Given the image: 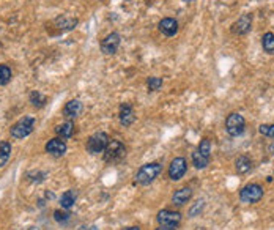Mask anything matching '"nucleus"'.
<instances>
[{"label": "nucleus", "instance_id": "nucleus-1", "mask_svg": "<svg viewBox=\"0 0 274 230\" xmlns=\"http://www.w3.org/2000/svg\"><path fill=\"white\" fill-rule=\"evenodd\" d=\"M161 164L158 163H150V164H145L142 166L136 174V182L139 184H150L151 182H155L158 175L161 174Z\"/></svg>", "mask_w": 274, "mask_h": 230}, {"label": "nucleus", "instance_id": "nucleus-2", "mask_svg": "<svg viewBox=\"0 0 274 230\" xmlns=\"http://www.w3.org/2000/svg\"><path fill=\"white\" fill-rule=\"evenodd\" d=\"M126 155V148L120 140H109L107 147L104 150V159L107 163H118Z\"/></svg>", "mask_w": 274, "mask_h": 230}, {"label": "nucleus", "instance_id": "nucleus-3", "mask_svg": "<svg viewBox=\"0 0 274 230\" xmlns=\"http://www.w3.org/2000/svg\"><path fill=\"white\" fill-rule=\"evenodd\" d=\"M33 126H35V118L33 117H24L18 123H14L11 126V136L14 139H24L33 131Z\"/></svg>", "mask_w": 274, "mask_h": 230}, {"label": "nucleus", "instance_id": "nucleus-4", "mask_svg": "<svg viewBox=\"0 0 274 230\" xmlns=\"http://www.w3.org/2000/svg\"><path fill=\"white\" fill-rule=\"evenodd\" d=\"M244 126H246V122H244V117L241 114L233 112V114H230L226 120V130L232 138L241 136L244 133Z\"/></svg>", "mask_w": 274, "mask_h": 230}, {"label": "nucleus", "instance_id": "nucleus-5", "mask_svg": "<svg viewBox=\"0 0 274 230\" xmlns=\"http://www.w3.org/2000/svg\"><path fill=\"white\" fill-rule=\"evenodd\" d=\"M262 197H263V188L257 183L247 184L241 191H239V199H241L243 203H255V202H259Z\"/></svg>", "mask_w": 274, "mask_h": 230}, {"label": "nucleus", "instance_id": "nucleus-6", "mask_svg": "<svg viewBox=\"0 0 274 230\" xmlns=\"http://www.w3.org/2000/svg\"><path fill=\"white\" fill-rule=\"evenodd\" d=\"M107 143H109V138L106 133H95L87 140V151L91 153V155H98V153H102L106 150Z\"/></svg>", "mask_w": 274, "mask_h": 230}, {"label": "nucleus", "instance_id": "nucleus-7", "mask_svg": "<svg viewBox=\"0 0 274 230\" xmlns=\"http://www.w3.org/2000/svg\"><path fill=\"white\" fill-rule=\"evenodd\" d=\"M186 159L184 158H175L172 159V163H170L169 166V177H170V180H180V178H183L184 174H186Z\"/></svg>", "mask_w": 274, "mask_h": 230}, {"label": "nucleus", "instance_id": "nucleus-8", "mask_svg": "<svg viewBox=\"0 0 274 230\" xmlns=\"http://www.w3.org/2000/svg\"><path fill=\"white\" fill-rule=\"evenodd\" d=\"M158 223L161 226H169V227H177L182 221V215L177 211H170V210H162L158 213Z\"/></svg>", "mask_w": 274, "mask_h": 230}, {"label": "nucleus", "instance_id": "nucleus-9", "mask_svg": "<svg viewBox=\"0 0 274 230\" xmlns=\"http://www.w3.org/2000/svg\"><path fill=\"white\" fill-rule=\"evenodd\" d=\"M120 46V35L118 33H109V35L101 41V50L104 54H115Z\"/></svg>", "mask_w": 274, "mask_h": 230}, {"label": "nucleus", "instance_id": "nucleus-10", "mask_svg": "<svg viewBox=\"0 0 274 230\" xmlns=\"http://www.w3.org/2000/svg\"><path fill=\"white\" fill-rule=\"evenodd\" d=\"M46 151L52 156H63L66 153V143L65 140H62L60 138L57 139H50L46 143Z\"/></svg>", "mask_w": 274, "mask_h": 230}, {"label": "nucleus", "instance_id": "nucleus-11", "mask_svg": "<svg viewBox=\"0 0 274 230\" xmlns=\"http://www.w3.org/2000/svg\"><path fill=\"white\" fill-rule=\"evenodd\" d=\"M252 29V16L251 14H243L235 24H233V32L238 35H246L247 32Z\"/></svg>", "mask_w": 274, "mask_h": 230}, {"label": "nucleus", "instance_id": "nucleus-12", "mask_svg": "<svg viewBox=\"0 0 274 230\" xmlns=\"http://www.w3.org/2000/svg\"><path fill=\"white\" fill-rule=\"evenodd\" d=\"M159 30L164 33L166 37H174L178 32V22L174 18H164L159 22Z\"/></svg>", "mask_w": 274, "mask_h": 230}, {"label": "nucleus", "instance_id": "nucleus-13", "mask_svg": "<svg viewBox=\"0 0 274 230\" xmlns=\"http://www.w3.org/2000/svg\"><path fill=\"white\" fill-rule=\"evenodd\" d=\"M82 112V103L79 99H71L68 101L66 106L63 107V115L68 118H74Z\"/></svg>", "mask_w": 274, "mask_h": 230}, {"label": "nucleus", "instance_id": "nucleus-14", "mask_svg": "<svg viewBox=\"0 0 274 230\" xmlns=\"http://www.w3.org/2000/svg\"><path fill=\"white\" fill-rule=\"evenodd\" d=\"M134 122V110L130 104H122L120 107V123L123 126H130Z\"/></svg>", "mask_w": 274, "mask_h": 230}, {"label": "nucleus", "instance_id": "nucleus-15", "mask_svg": "<svg viewBox=\"0 0 274 230\" xmlns=\"http://www.w3.org/2000/svg\"><path fill=\"white\" fill-rule=\"evenodd\" d=\"M192 197V189L191 188H182L175 191V194L172 195V202L175 205H184V203Z\"/></svg>", "mask_w": 274, "mask_h": 230}, {"label": "nucleus", "instance_id": "nucleus-16", "mask_svg": "<svg viewBox=\"0 0 274 230\" xmlns=\"http://www.w3.org/2000/svg\"><path fill=\"white\" fill-rule=\"evenodd\" d=\"M55 133L60 139H70L73 133H74V125L71 122H65L62 125H57L55 126Z\"/></svg>", "mask_w": 274, "mask_h": 230}, {"label": "nucleus", "instance_id": "nucleus-17", "mask_svg": "<svg viewBox=\"0 0 274 230\" xmlns=\"http://www.w3.org/2000/svg\"><path fill=\"white\" fill-rule=\"evenodd\" d=\"M235 169L238 174H247L249 170L252 169V161L247 158V156H239L236 161H235Z\"/></svg>", "mask_w": 274, "mask_h": 230}, {"label": "nucleus", "instance_id": "nucleus-18", "mask_svg": "<svg viewBox=\"0 0 274 230\" xmlns=\"http://www.w3.org/2000/svg\"><path fill=\"white\" fill-rule=\"evenodd\" d=\"M76 197H78V192H76L74 189L66 191L65 194H62V197H60V205H62V208H65V210L71 208L76 202Z\"/></svg>", "mask_w": 274, "mask_h": 230}, {"label": "nucleus", "instance_id": "nucleus-19", "mask_svg": "<svg viewBox=\"0 0 274 230\" xmlns=\"http://www.w3.org/2000/svg\"><path fill=\"white\" fill-rule=\"evenodd\" d=\"M11 155V143L10 142H0V167H3Z\"/></svg>", "mask_w": 274, "mask_h": 230}, {"label": "nucleus", "instance_id": "nucleus-20", "mask_svg": "<svg viewBox=\"0 0 274 230\" xmlns=\"http://www.w3.org/2000/svg\"><path fill=\"white\" fill-rule=\"evenodd\" d=\"M192 163H194V166L197 167V169H205L208 164H210V158H207V156H203L202 153L197 150V151H194L192 153Z\"/></svg>", "mask_w": 274, "mask_h": 230}, {"label": "nucleus", "instance_id": "nucleus-21", "mask_svg": "<svg viewBox=\"0 0 274 230\" xmlns=\"http://www.w3.org/2000/svg\"><path fill=\"white\" fill-rule=\"evenodd\" d=\"M262 46L268 54H274V33L268 32L262 38Z\"/></svg>", "mask_w": 274, "mask_h": 230}, {"label": "nucleus", "instance_id": "nucleus-22", "mask_svg": "<svg viewBox=\"0 0 274 230\" xmlns=\"http://www.w3.org/2000/svg\"><path fill=\"white\" fill-rule=\"evenodd\" d=\"M76 24H78V21L73 19V18H66V16H63V18H58V19H57L58 29H62V30H71V29L76 27Z\"/></svg>", "mask_w": 274, "mask_h": 230}, {"label": "nucleus", "instance_id": "nucleus-23", "mask_svg": "<svg viewBox=\"0 0 274 230\" xmlns=\"http://www.w3.org/2000/svg\"><path fill=\"white\" fill-rule=\"evenodd\" d=\"M11 81V70L8 65H0V85H6Z\"/></svg>", "mask_w": 274, "mask_h": 230}, {"label": "nucleus", "instance_id": "nucleus-24", "mask_svg": "<svg viewBox=\"0 0 274 230\" xmlns=\"http://www.w3.org/2000/svg\"><path fill=\"white\" fill-rule=\"evenodd\" d=\"M30 103L35 106V107H41V106H45L46 98L43 96L40 92H33L32 95H30Z\"/></svg>", "mask_w": 274, "mask_h": 230}, {"label": "nucleus", "instance_id": "nucleus-25", "mask_svg": "<svg viewBox=\"0 0 274 230\" xmlns=\"http://www.w3.org/2000/svg\"><path fill=\"white\" fill-rule=\"evenodd\" d=\"M199 151L202 153L203 156L210 158V155H211V142H210V139H203V140L200 142V145H199Z\"/></svg>", "mask_w": 274, "mask_h": 230}, {"label": "nucleus", "instance_id": "nucleus-26", "mask_svg": "<svg viewBox=\"0 0 274 230\" xmlns=\"http://www.w3.org/2000/svg\"><path fill=\"white\" fill-rule=\"evenodd\" d=\"M259 131H260V134L268 136V138H273L274 139V123L273 125H262L259 128Z\"/></svg>", "mask_w": 274, "mask_h": 230}, {"label": "nucleus", "instance_id": "nucleus-27", "mask_svg": "<svg viewBox=\"0 0 274 230\" xmlns=\"http://www.w3.org/2000/svg\"><path fill=\"white\" fill-rule=\"evenodd\" d=\"M147 85L150 90H159L162 87V79L161 78H150L147 81Z\"/></svg>", "mask_w": 274, "mask_h": 230}, {"label": "nucleus", "instance_id": "nucleus-28", "mask_svg": "<svg viewBox=\"0 0 274 230\" xmlns=\"http://www.w3.org/2000/svg\"><path fill=\"white\" fill-rule=\"evenodd\" d=\"M54 219L57 221V223H66V221L70 219V215H68L66 211L57 210V211L54 213Z\"/></svg>", "mask_w": 274, "mask_h": 230}, {"label": "nucleus", "instance_id": "nucleus-29", "mask_svg": "<svg viewBox=\"0 0 274 230\" xmlns=\"http://www.w3.org/2000/svg\"><path fill=\"white\" fill-rule=\"evenodd\" d=\"M202 208H203V200H199V202H197L195 205L189 210V216H191V218H194V216L197 215V213H200V211H202Z\"/></svg>", "mask_w": 274, "mask_h": 230}, {"label": "nucleus", "instance_id": "nucleus-30", "mask_svg": "<svg viewBox=\"0 0 274 230\" xmlns=\"http://www.w3.org/2000/svg\"><path fill=\"white\" fill-rule=\"evenodd\" d=\"M79 230H99V229H96L95 226H82Z\"/></svg>", "mask_w": 274, "mask_h": 230}, {"label": "nucleus", "instance_id": "nucleus-31", "mask_svg": "<svg viewBox=\"0 0 274 230\" xmlns=\"http://www.w3.org/2000/svg\"><path fill=\"white\" fill-rule=\"evenodd\" d=\"M156 230H177L175 227H169V226H161V227H158Z\"/></svg>", "mask_w": 274, "mask_h": 230}, {"label": "nucleus", "instance_id": "nucleus-32", "mask_svg": "<svg viewBox=\"0 0 274 230\" xmlns=\"http://www.w3.org/2000/svg\"><path fill=\"white\" fill-rule=\"evenodd\" d=\"M125 230H140L139 227H128V229H125Z\"/></svg>", "mask_w": 274, "mask_h": 230}, {"label": "nucleus", "instance_id": "nucleus-33", "mask_svg": "<svg viewBox=\"0 0 274 230\" xmlns=\"http://www.w3.org/2000/svg\"><path fill=\"white\" fill-rule=\"evenodd\" d=\"M184 2H192V0H184Z\"/></svg>", "mask_w": 274, "mask_h": 230}, {"label": "nucleus", "instance_id": "nucleus-34", "mask_svg": "<svg viewBox=\"0 0 274 230\" xmlns=\"http://www.w3.org/2000/svg\"><path fill=\"white\" fill-rule=\"evenodd\" d=\"M29 230H37V229H29Z\"/></svg>", "mask_w": 274, "mask_h": 230}]
</instances>
